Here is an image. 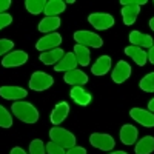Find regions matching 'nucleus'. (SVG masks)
<instances>
[{
    "label": "nucleus",
    "instance_id": "nucleus-1",
    "mask_svg": "<svg viewBox=\"0 0 154 154\" xmlns=\"http://www.w3.org/2000/svg\"><path fill=\"white\" fill-rule=\"evenodd\" d=\"M11 111L19 120L25 123H35L38 120V111L29 102H23V100L14 102L11 106Z\"/></svg>",
    "mask_w": 154,
    "mask_h": 154
},
{
    "label": "nucleus",
    "instance_id": "nucleus-2",
    "mask_svg": "<svg viewBox=\"0 0 154 154\" xmlns=\"http://www.w3.org/2000/svg\"><path fill=\"white\" fill-rule=\"evenodd\" d=\"M49 137H51V142H54L56 145L69 149L72 146H75V137L72 133H69L68 130H63L60 126H54L51 128L49 131Z\"/></svg>",
    "mask_w": 154,
    "mask_h": 154
},
{
    "label": "nucleus",
    "instance_id": "nucleus-3",
    "mask_svg": "<svg viewBox=\"0 0 154 154\" xmlns=\"http://www.w3.org/2000/svg\"><path fill=\"white\" fill-rule=\"evenodd\" d=\"M74 40L77 42V45H82V46H91V48H100L103 45V40L102 37L96 32L91 31H75L74 32Z\"/></svg>",
    "mask_w": 154,
    "mask_h": 154
},
{
    "label": "nucleus",
    "instance_id": "nucleus-4",
    "mask_svg": "<svg viewBox=\"0 0 154 154\" xmlns=\"http://www.w3.org/2000/svg\"><path fill=\"white\" fill-rule=\"evenodd\" d=\"M53 83H54L53 77L46 72H42V71L34 72L29 79V88L32 91H45V89L53 86Z\"/></svg>",
    "mask_w": 154,
    "mask_h": 154
},
{
    "label": "nucleus",
    "instance_id": "nucleus-5",
    "mask_svg": "<svg viewBox=\"0 0 154 154\" xmlns=\"http://www.w3.org/2000/svg\"><path fill=\"white\" fill-rule=\"evenodd\" d=\"M89 142L91 145L97 149H102V151H111L116 145V140L112 136L109 134H105V133H94L89 136Z\"/></svg>",
    "mask_w": 154,
    "mask_h": 154
},
{
    "label": "nucleus",
    "instance_id": "nucleus-6",
    "mask_svg": "<svg viewBox=\"0 0 154 154\" xmlns=\"http://www.w3.org/2000/svg\"><path fill=\"white\" fill-rule=\"evenodd\" d=\"M88 22L93 25L96 29H109L112 25H114V17L111 14H106V12H94V14H89Z\"/></svg>",
    "mask_w": 154,
    "mask_h": 154
},
{
    "label": "nucleus",
    "instance_id": "nucleus-7",
    "mask_svg": "<svg viewBox=\"0 0 154 154\" xmlns=\"http://www.w3.org/2000/svg\"><path fill=\"white\" fill-rule=\"evenodd\" d=\"M28 62V54L25 53V51H11V53H8L3 60H2V65L5 68H16V66H22L25 65V63Z\"/></svg>",
    "mask_w": 154,
    "mask_h": 154
},
{
    "label": "nucleus",
    "instance_id": "nucleus-8",
    "mask_svg": "<svg viewBox=\"0 0 154 154\" xmlns=\"http://www.w3.org/2000/svg\"><path fill=\"white\" fill-rule=\"evenodd\" d=\"M60 43H62V35L57 34V32H53V34L43 35L40 40L35 43V48L38 51H42V53H45V51H51V49L59 48Z\"/></svg>",
    "mask_w": 154,
    "mask_h": 154
},
{
    "label": "nucleus",
    "instance_id": "nucleus-9",
    "mask_svg": "<svg viewBox=\"0 0 154 154\" xmlns=\"http://www.w3.org/2000/svg\"><path fill=\"white\" fill-rule=\"evenodd\" d=\"M130 116L133 117V120H136L137 123H140L142 126L151 128L154 126V112L148 111V109H142V108H133L130 111Z\"/></svg>",
    "mask_w": 154,
    "mask_h": 154
},
{
    "label": "nucleus",
    "instance_id": "nucleus-10",
    "mask_svg": "<svg viewBox=\"0 0 154 154\" xmlns=\"http://www.w3.org/2000/svg\"><path fill=\"white\" fill-rule=\"evenodd\" d=\"M130 75H131V66L128 65V63H126L125 60L117 62V65L114 66L112 74H111L114 83H123V82H125Z\"/></svg>",
    "mask_w": 154,
    "mask_h": 154
},
{
    "label": "nucleus",
    "instance_id": "nucleus-11",
    "mask_svg": "<svg viewBox=\"0 0 154 154\" xmlns=\"http://www.w3.org/2000/svg\"><path fill=\"white\" fill-rule=\"evenodd\" d=\"M26 89L25 88H20V86H2L0 88V96L6 100H22L26 97Z\"/></svg>",
    "mask_w": 154,
    "mask_h": 154
},
{
    "label": "nucleus",
    "instance_id": "nucleus-12",
    "mask_svg": "<svg viewBox=\"0 0 154 154\" xmlns=\"http://www.w3.org/2000/svg\"><path fill=\"white\" fill-rule=\"evenodd\" d=\"M69 114V105L66 102H60V103L56 105V108L51 112V123L59 126L63 120L66 119V116Z\"/></svg>",
    "mask_w": 154,
    "mask_h": 154
},
{
    "label": "nucleus",
    "instance_id": "nucleus-13",
    "mask_svg": "<svg viewBox=\"0 0 154 154\" xmlns=\"http://www.w3.org/2000/svg\"><path fill=\"white\" fill-rule=\"evenodd\" d=\"M63 80L72 86H83L85 83H88V75L80 69H72V71L65 72Z\"/></svg>",
    "mask_w": 154,
    "mask_h": 154
},
{
    "label": "nucleus",
    "instance_id": "nucleus-14",
    "mask_svg": "<svg viewBox=\"0 0 154 154\" xmlns=\"http://www.w3.org/2000/svg\"><path fill=\"white\" fill-rule=\"evenodd\" d=\"M130 42L133 46H139V48H151L152 46V37L148 34H143L140 31H133L130 32Z\"/></svg>",
    "mask_w": 154,
    "mask_h": 154
},
{
    "label": "nucleus",
    "instance_id": "nucleus-15",
    "mask_svg": "<svg viewBox=\"0 0 154 154\" xmlns=\"http://www.w3.org/2000/svg\"><path fill=\"white\" fill-rule=\"evenodd\" d=\"M125 54L130 56L139 66H143L145 63L148 62L146 51L142 49V48H139V46H126V48H125Z\"/></svg>",
    "mask_w": 154,
    "mask_h": 154
},
{
    "label": "nucleus",
    "instance_id": "nucleus-16",
    "mask_svg": "<svg viewBox=\"0 0 154 154\" xmlns=\"http://www.w3.org/2000/svg\"><path fill=\"white\" fill-rule=\"evenodd\" d=\"M65 56L63 49L56 48V49H51V51H45V53H40V62L45 63V65H57V63L62 60V57Z\"/></svg>",
    "mask_w": 154,
    "mask_h": 154
},
{
    "label": "nucleus",
    "instance_id": "nucleus-17",
    "mask_svg": "<svg viewBox=\"0 0 154 154\" xmlns=\"http://www.w3.org/2000/svg\"><path fill=\"white\" fill-rule=\"evenodd\" d=\"M69 94H71V99L80 106H86V105H89V102H91V94L88 91H85L82 86H72Z\"/></svg>",
    "mask_w": 154,
    "mask_h": 154
},
{
    "label": "nucleus",
    "instance_id": "nucleus-18",
    "mask_svg": "<svg viewBox=\"0 0 154 154\" xmlns=\"http://www.w3.org/2000/svg\"><path fill=\"white\" fill-rule=\"evenodd\" d=\"M111 69V57L109 56H100L97 62L91 66V72L94 75H105Z\"/></svg>",
    "mask_w": 154,
    "mask_h": 154
},
{
    "label": "nucleus",
    "instance_id": "nucleus-19",
    "mask_svg": "<svg viewBox=\"0 0 154 154\" xmlns=\"http://www.w3.org/2000/svg\"><path fill=\"white\" fill-rule=\"evenodd\" d=\"M120 140L123 145H134L137 140V128L133 125H123L120 128Z\"/></svg>",
    "mask_w": 154,
    "mask_h": 154
},
{
    "label": "nucleus",
    "instance_id": "nucleus-20",
    "mask_svg": "<svg viewBox=\"0 0 154 154\" xmlns=\"http://www.w3.org/2000/svg\"><path fill=\"white\" fill-rule=\"evenodd\" d=\"M77 69V59L74 56V53H66L65 56L62 57V60L56 65V71L62 72V71H72Z\"/></svg>",
    "mask_w": 154,
    "mask_h": 154
},
{
    "label": "nucleus",
    "instance_id": "nucleus-21",
    "mask_svg": "<svg viewBox=\"0 0 154 154\" xmlns=\"http://www.w3.org/2000/svg\"><path fill=\"white\" fill-rule=\"evenodd\" d=\"M66 9V3L62 0H48V3L45 6V14L46 17H59V14H62Z\"/></svg>",
    "mask_w": 154,
    "mask_h": 154
},
{
    "label": "nucleus",
    "instance_id": "nucleus-22",
    "mask_svg": "<svg viewBox=\"0 0 154 154\" xmlns=\"http://www.w3.org/2000/svg\"><path fill=\"white\" fill-rule=\"evenodd\" d=\"M136 154H151L154 151V137L145 136L136 143Z\"/></svg>",
    "mask_w": 154,
    "mask_h": 154
},
{
    "label": "nucleus",
    "instance_id": "nucleus-23",
    "mask_svg": "<svg viewBox=\"0 0 154 154\" xmlns=\"http://www.w3.org/2000/svg\"><path fill=\"white\" fill-rule=\"evenodd\" d=\"M74 56L77 59V63L82 66H88L89 65V59H91V54H89V48L82 46V45H75L74 46Z\"/></svg>",
    "mask_w": 154,
    "mask_h": 154
},
{
    "label": "nucleus",
    "instance_id": "nucleus-24",
    "mask_svg": "<svg viewBox=\"0 0 154 154\" xmlns=\"http://www.w3.org/2000/svg\"><path fill=\"white\" fill-rule=\"evenodd\" d=\"M60 19L59 17H45L38 23V31L40 32H53L60 26Z\"/></svg>",
    "mask_w": 154,
    "mask_h": 154
},
{
    "label": "nucleus",
    "instance_id": "nucleus-25",
    "mask_svg": "<svg viewBox=\"0 0 154 154\" xmlns=\"http://www.w3.org/2000/svg\"><path fill=\"white\" fill-rule=\"evenodd\" d=\"M139 11L140 8L139 6H123L122 8V19H123V23L125 25H133L139 16Z\"/></svg>",
    "mask_w": 154,
    "mask_h": 154
},
{
    "label": "nucleus",
    "instance_id": "nucleus-26",
    "mask_svg": "<svg viewBox=\"0 0 154 154\" xmlns=\"http://www.w3.org/2000/svg\"><path fill=\"white\" fill-rule=\"evenodd\" d=\"M46 0H26L25 2V6H26L28 12H31V14H40V12L45 11V6H46Z\"/></svg>",
    "mask_w": 154,
    "mask_h": 154
},
{
    "label": "nucleus",
    "instance_id": "nucleus-27",
    "mask_svg": "<svg viewBox=\"0 0 154 154\" xmlns=\"http://www.w3.org/2000/svg\"><path fill=\"white\" fill-rule=\"evenodd\" d=\"M139 86H140V89H142V91H145V93H154V72L146 74L143 79L140 80Z\"/></svg>",
    "mask_w": 154,
    "mask_h": 154
},
{
    "label": "nucleus",
    "instance_id": "nucleus-28",
    "mask_svg": "<svg viewBox=\"0 0 154 154\" xmlns=\"http://www.w3.org/2000/svg\"><path fill=\"white\" fill-rule=\"evenodd\" d=\"M0 126H2V128H11L12 126V117H11V114L2 105H0Z\"/></svg>",
    "mask_w": 154,
    "mask_h": 154
},
{
    "label": "nucleus",
    "instance_id": "nucleus-29",
    "mask_svg": "<svg viewBox=\"0 0 154 154\" xmlns=\"http://www.w3.org/2000/svg\"><path fill=\"white\" fill-rule=\"evenodd\" d=\"M45 152H46V148H45V143L42 140L40 139L32 140L29 145V154H45Z\"/></svg>",
    "mask_w": 154,
    "mask_h": 154
},
{
    "label": "nucleus",
    "instance_id": "nucleus-30",
    "mask_svg": "<svg viewBox=\"0 0 154 154\" xmlns=\"http://www.w3.org/2000/svg\"><path fill=\"white\" fill-rule=\"evenodd\" d=\"M12 46H14L12 40H9V38H0V56L9 53L12 49Z\"/></svg>",
    "mask_w": 154,
    "mask_h": 154
},
{
    "label": "nucleus",
    "instance_id": "nucleus-31",
    "mask_svg": "<svg viewBox=\"0 0 154 154\" xmlns=\"http://www.w3.org/2000/svg\"><path fill=\"white\" fill-rule=\"evenodd\" d=\"M46 152H48V154H66V152H65V148L56 145L54 142H49V143L46 145Z\"/></svg>",
    "mask_w": 154,
    "mask_h": 154
},
{
    "label": "nucleus",
    "instance_id": "nucleus-32",
    "mask_svg": "<svg viewBox=\"0 0 154 154\" xmlns=\"http://www.w3.org/2000/svg\"><path fill=\"white\" fill-rule=\"evenodd\" d=\"M11 23H12V17H11L9 14H6V12L0 14V29H3V28L9 26Z\"/></svg>",
    "mask_w": 154,
    "mask_h": 154
},
{
    "label": "nucleus",
    "instance_id": "nucleus-33",
    "mask_svg": "<svg viewBox=\"0 0 154 154\" xmlns=\"http://www.w3.org/2000/svg\"><path fill=\"white\" fill-rule=\"evenodd\" d=\"M146 3V0H122L120 5L122 6H143Z\"/></svg>",
    "mask_w": 154,
    "mask_h": 154
},
{
    "label": "nucleus",
    "instance_id": "nucleus-34",
    "mask_svg": "<svg viewBox=\"0 0 154 154\" xmlns=\"http://www.w3.org/2000/svg\"><path fill=\"white\" fill-rule=\"evenodd\" d=\"M66 154H86V149L85 148H82V146H72V148H69L68 151H66Z\"/></svg>",
    "mask_w": 154,
    "mask_h": 154
},
{
    "label": "nucleus",
    "instance_id": "nucleus-35",
    "mask_svg": "<svg viewBox=\"0 0 154 154\" xmlns=\"http://www.w3.org/2000/svg\"><path fill=\"white\" fill-rule=\"evenodd\" d=\"M11 6V2L9 0H0V14H3V12Z\"/></svg>",
    "mask_w": 154,
    "mask_h": 154
},
{
    "label": "nucleus",
    "instance_id": "nucleus-36",
    "mask_svg": "<svg viewBox=\"0 0 154 154\" xmlns=\"http://www.w3.org/2000/svg\"><path fill=\"white\" fill-rule=\"evenodd\" d=\"M9 154H26V151H25L23 148H20V146H16V148H12V149H11Z\"/></svg>",
    "mask_w": 154,
    "mask_h": 154
},
{
    "label": "nucleus",
    "instance_id": "nucleus-37",
    "mask_svg": "<svg viewBox=\"0 0 154 154\" xmlns=\"http://www.w3.org/2000/svg\"><path fill=\"white\" fill-rule=\"evenodd\" d=\"M146 54H148V60L154 65V46H151V48H149V51H148Z\"/></svg>",
    "mask_w": 154,
    "mask_h": 154
},
{
    "label": "nucleus",
    "instance_id": "nucleus-38",
    "mask_svg": "<svg viewBox=\"0 0 154 154\" xmlns=\"http://www.w3.org/2000/svg\"><path fill=\"white\" fill-rule=\"evenodd\" d=\"M148 111L154 112V99H151V100H149V103H148Z\"/></svg>",
    "mask_w": 154,
    "mask_h": 154
},
{
    "label": "nucleus",
    "instance_id": "nucleus-39",
    "mask_svg": "<svg viewBox=\"0 0 154 154\" xmlns=\"http://www.w3.org/2000/svg\"><path fill=\"white\" fill-rule=\"evenodd\" d=\"M149 28L154 31V17H151V20H149Z\"/></svg>",
    "mask_w": 154,
    "mask_h": 154
},
{
    "label": "nucleus",
    "instance_id": "nucleus-40",
    "mask_svg": "<svg viewBox=\"0 0 154 154\" xmlns=\"http://www.w3.org/2000/svg\"><path fill=\"white\" fill-rule=\"evenodd\" d=\"M109 154H128V152H125V151H114V152H109Z\"/></svg>",
    "mask_w": 154,
    "mask_h": 154
}]
</instances>
